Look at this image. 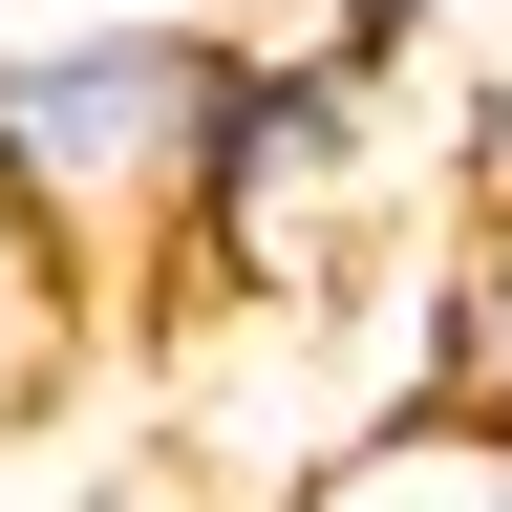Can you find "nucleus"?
I'll return each mask as SVG.
<instances>
[{
  "label": "nucleus",
  "mask_w": 512,
  "mask_h": 512,
  "mask_svg": "<svg viewBox=\"0 0 512 512\" xmlns=\"http://www.w3.org/2000/svg\"><path fill=\"white\" fill-rule=\"evenodd\" d=\"M427 22L406 0H342L320 43H235V107H214V171H192V235L171 278L192 320H320L384 256V214H406V171L470 150V107H406Z\"/></svg>",
  "instance_id": "obj_1"
},
{
  "label": "nucleus",
  "mask_w": 512,
  "mask_h": 512,
  "mask_svg": "<svg viewBox=\"0 0 512 512\" xmlns=\"http://www.w3.org/2000/svg\"><path fill=\"white\" fill-rule=\"evenodd\" d=\"M256 512H512V427L491 406H363V427H320Z\"/></svg>",
  "instance_id": "obj_3"
},
{
  "label": "nucleus",
  "mask_w": 512,
  "mask_h": 512,
  "mask_svg": "<svg viewBox=\"0 0 512 512\" xmlns=\"http://www.w3.org/2000/svg\"><path fill=\"white\" fill-rule=\"evenodd\" d=\"M214 107H235V22H64V43H0V192L86 256V278H171L192 235V171H214Z\"/></svg>",
  "instance_id": "obj_2"
},
{
  "label": "nucleus",
  "mask_w": 512,
  "mask_h": 512,
  "mask_svg": "<svg viewBox=\"0 0 512 512\" xmlns=\"http://www.w3.org/2000/svg\"><path fill=\"white\" fill-rule=\"evenodd\" d=\"M86 342H107V278L22 214V192H0V427H43L64 384H86Z\"/></svg>",
  "instance_id": "obj_5"
},
{
  "label": "nucleus",
  "mask_w": 512,
  "mask_h": 512,
  "mask_svg": "<svg viewBox=\"0 0 512 512\" xmlns=\"http://www.w3.org/2000/svg\"><path fill=\"white\" fill-rule=\"evenodd\" d=\"M384 406H491L512 427V192L427 256V320H406V384H384Z\"/></svg>",
  "instance_id": "obj_4"
}]
</instances>
